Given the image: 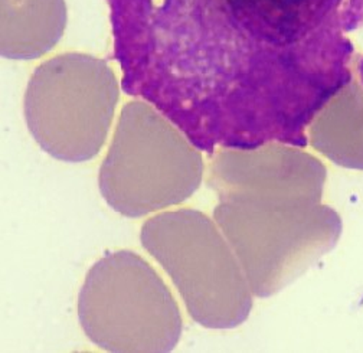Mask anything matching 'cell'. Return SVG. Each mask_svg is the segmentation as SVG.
<instances>
[{
	"mask_svg": "<svg viewBox=\"0 0 363 353\" xmlns=\"http://www.w3.org/2000/svg\"><path fill=\"white\" fill-rule=\"evenodd\" d=\"M123 90L198 149L306 146L350 82L363 0H107Z\"/></svg>",
	"mask_w": 363,
	"mask_h": 353,
	"instance_id": "1",
	"label": "cell"
},
{
	"mask_svg": "<svg viewBox=\"0 0 363 353\" xmlns=\"http://www.w3.org/2000/svg\"><path fill=\"white\" fill-rule=\"evenodd\" d=\"M222 203L215 218L240 257L245 274L257 296H269L306 267L311 255L326 251L314 241L336 237L307 231V225L337 219L330 212L319 213L322 184L294 185L277 173L238 172L215 185Z\"/></svg>",
	"mask_w": 363,
	"mask_h": 353,
	"instance_id": "2",
	"label": "cell"
},
{
	"mask_svg": "<svg viewBox=\"0 0 363 353\" xmlns=\"http://www.w3.org/2000/svg\"><path fill=\"white\" fill-rule=\"evenodd\" d=\"M201 179V155L176 125L146 103L123 108L99 178L114 211L143 216L180 203Z\"/></svg>",
	"mask_w": 363,
	"mask_h": 353,
	"instance_id": "3",
	"label": "cell"
},
{
	"mask_svg": "<svg viewBox=\"0 0 363 353\" xmlns=\"http://www.w3.org/2000/svg\"><path fill=\"white\" fill-rule=\"evenodd\" d=\"M118 103V82L104 60L68 52L40 64L25 93V118L42 150L85 162L104 146Z\"/></svg>",
	"mask_w": 363,
	"mask_h": 353,
	"instance_id": "4",
	"label": "cell"
},
{
	"mask_svg": "<svg viewBox=\"0 0 363 353\" xmlns=\"http://www.w3.org/2000/svg\"><path fill=\"white\" fill-rule=\"evenodd\" d=\"M78 316L86 336L111 352H169L182 332L172 293L128 251L106 255L86 274Z\"/></svg>",
	"mask_w": 363,
	"mask_h": 353,
	"instance_id": "5",
	"label": "cell"
},
{
	"mask_svg": "<svg viewBox=\"0 0 363 353\" xmlns=\"http://www.w3.org/2000/svg\"><path fill=\"white\" fill-rule=\"evenodd\" d=\"M143 247L184 296L189 315L208 327H233L251 310L238 264L208 216L176 211L143 225Z\"/></svg>",
	"mask_w": 363,
	"mask_h": 353,
	"instance_id": "6",
	"label": "cell"
},
{
	"mask_svg": "<svg viewBox=\"0 0 363 353\" xmlns=\"http://www.w3.org/2000/svg\"><path fill=\"white\" fill-rule=\"evenodd\" d=\"M0 4L4 58H39L57 45L65 30V0H0Z\"/></svg>",
	"mask_w": 363,
	"mask_h": 353,
	"instance_id": "7",
	"label": "cell"
}]
</instances>
